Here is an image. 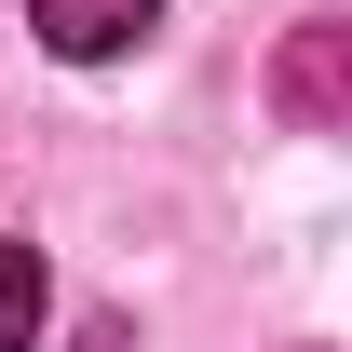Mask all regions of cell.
Instances as JSON below:
<instances>
[{
    "label": "cell",
    "mask_w": 352,
    "mask_h": 352,
    "mask_svg": "<svg viewBox=\"0 0 352 352\" xmlns=\"http://www.w3.org/2000/svg\"><path fill=\"white\" fill-rule=\"evenodd\" d=\"M28 28H41L68 68H109V54H135L163 28V0H28Z\"/></svg>",
    "instance_id": "1"
},
{
    "label": "cell",
    "mask_w": 352,
    "mask_h": 352,
    "mask_svg": "<svg viewBox=\"0 0 352 352\" xmlns=\"http://www.w3.org/2000/svg\"><path fill=\"white\" fill-rule=\"evenodd\" d=\"M41 311H54L41 244H0V352H28V339H41Z\"/></svg>",
    "instance_id": "2"
}]
</instances>
